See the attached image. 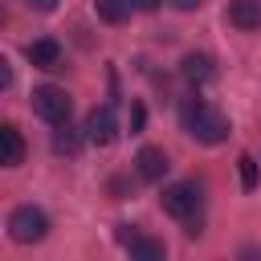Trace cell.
Here are the masks:
<instances>
[{
	"label": "cell",
	"instance_id": "30bf717a",
	"mask_svg": "<svg viewBox=\"0 0 261 261\" xmlns=\"http://www.w3.org/2000/svg\"><path fill=\"white\" fill-rule=\"evenodd\" d=\"M228 24H237L241 33L261 29V0H228Z\"/></svg>",
	"mask_w": 261,
	"mask_h": 261
},
{
	"label": "cell",
	"instance_id": "3957f363",
	"mask_svg": "<svg viewBox=\"0 0 261 261\" xmlns=\"http://www.w3.org/2000/svg\"><path fill=\"white\" fill-rule=\"evenodd\" d=\"M45 232H49V216H45L41 208H33V204L12 208V216H8V237H12L16 245H37V241H45Z\"/></svg>",
	"mask_w": 261,
	"mask_h": 261
},
{
	"label": "cell",
	"instance_id": "7c38bea8",
	"mask_svg": "<svg viewBox=\"0 0 261 261\" xmlns=\"http://www.w3.org/2000/svg\"><path fill=\"white\" fill-rule=\"evenodd\" d=\"M130 8H135V0H94V12H98L106 24H122V20L130 16Z\"/></svg>",
	"mask_w": 261,
	"mask_h": 261
},
{
	"label": "cell",
	"instance_id": "9a60e30c",
	"mask_svg": "<svg viewBox=\"0 0 261 261\" xmlns=\"http://www.w3.org/2000/svg\"><path fill=\"white\" fill-rule=\"evenodd\" d=\"M143 122H147V110H143V102H135V106H130V135H139Z\"/></svg>",
	"mask_w": 261,
	"mask_h": 261
},
{
	"label": "cell",
	"instance_id": "e0dca14e",
	"mask_svg": "<svg viewBox=\"0 0 261 261\" xmlns=\"http://www.w3.org/2000/svg\"><path fill=\"white\" fill-rule=\"evenodd\" d=\"M24 4H29L33 12H53V8H57V0H24Z\"/></svg>",
	"mask_w": 261,
	"mask_h": 261
},
{
	"label": "cell",
	"instance_id": "52a82bcc",
	"mask_svg": "<svg viewBox=\"0 0 261 261\" xmlns=\"http://www.w3.org/2000/svg\"><path fill=\"white\" fill-rule=\"evenodd\" d=\"M179 73H184L192 86H204V82L216 77V61H212L208 53H188V57L179 61Z\"/></svg>",
	"mask_w": 261,
	"mask_h": 261
},
{
	"label": "cell",
	"instance_id": "5b68a950",
	"mask_svg": "<svg viewBox=\"0 0 261 261\" xmlns=\"http://www.w3.org/2000/svg\"><path fill=\"white\" fill-rule=\"evenodd\" d=\"M86 139L94 147H110L118 139V122H114V106H94L86 114Z\"/></svg>",
	"mask_w": 261,
	"mask_h": 261
},
{
	"label": "cell",
	"instance_id": "5bb4252c",
	"mask_svg": "<svg viewBox=\"0 0 261 261\" xmlns=\"http://www.w3.org/2000/svg\"><path fill=\"white\" fill-rule=\"evenodd\" d=\"M237 163H241V184H245V192H253V188H257V159H253V155H241Z\"/></svg>",
	"mask_w": 261,
	"mask_h": 261
},
{
	"label": "cell",
	"instance_id": "ffe728a7",
	"mask_svg": "<svg viewBox=\"0 0 261 261\" xmlns=\"http://www.w3.org/2000/svg\"><path fill=\"white\" fill-rule=\"evenodd\" d=\"M135 8H143V12H155V8H159V0H135Z\"/></svg>",
	"mask_w": 261,
	"mask_h": 261
},
{
	"label": "cell",
	"instance_id": "6da1fadb",
	"mask_svg": "<svg viewBox=\"0 0 261 261\" xmlns=\"http://www.w3.org/2000/svg\"><path fill=\"white\" fill-rule=\"evenodd\" d=\"M179 118H184V130H188L196 143L216 147V143L228 139V118H224L216 106H208L204 98H196V94L179 102Z\"/></svg>",
	"mask_w": 261,
	"mask_h": 261
},
{
	"label": "cell",
	"instance_id": "277c9868",
	"mask_svg": "<svg viewBox=\"0 0 261 261\" xmlns=\"http://www.w3.org/2000/svg\"><path fill=\"white\" fill-rule=\"evenodd\" d=\"M69 110H73V98H69L61 86H37V90H33V114L45 118L49 126L69 122Z\"/></svg>",
	"mask_w": 261,
	"mask_h": 261
},
{
	"label": "cell",
	"instance_id": "d6986e66",
	"mask_svg": "<svg viewBox=\"0 0 261 261\" xmlns=\"http://www.w3.org/2000/svg\"><path fill=\"white\" fill-rule=\"evenodd\" d=\"M0 86H12V69H8V61H0Z\"/></svg>",
	"mask_w": 261,
	"mask_h": 261
},
{
	"label": "cell",
	"instance_id": "8fae6325",
	"mask_svg": "<svg viewBox=\"0 0 261 261\" xmlns=\"http://www.w3.org/2000/svg\"><path fill=\"white\" fill-rule=\"evenodd\" d=\"M82 143H90V139H86V126H82V130H73L69 122H61V126L53 130V155H65V159H73V155L82 151Z\"/></svg>",
	"mask_w": 261,
	"mask_h": 261
},
{
	"label": "cell",
	"instance_id": "ba28073f",
	"mask_svg": "<svg viewBox=\"0 0 261 261\" xmlns=\"http://www.w3.org/2000/svg\"><path fill=\"white\" fill-rule=\"evenodd\" d=\"M0 163L4 167H20L24 163V139H20V130L12 122L0 126Z\"/></svg>",
	"mask_w": 261,
	"mask_h": 261
},
{
	"label": "cell",
	"instance_id": "7a4b0ae2",
	"mask_svg": "<svg viewBox=\"0 0 261 261\" xmlns=\"http://www.w3.org/2000/svg\"><path fill=\"white\" fill-rule=\"evenodd\" d=\"M159 204H163L167 216H175V220L188 224L184 228L188 237H200V188L196 184H171V188H163Z\"/></svg>",
	"mask_w": 261,
	"mask_h": 261
},
{
	"label": "cell",
	"instance_id": "ac0fdd59",
	"mask_svg": "<svg viewBox=\"0 0 261 261\" xmlns=\"http://www.w3.org/2000/svg\"><path fill=\"white\" fill-rule=\"evenodd\" d=\"M171 4H175V8H179V12H192V8H200V4H204V0H171Z\"/></svg>",
	"mask_w": 261,
	"mask_h": 261
},
{
	"label": "cell",
	"instance_id": "8992f818",
	"mask_svg": "<svg viewBox=\"0 0 261 261\" xmlns=\"http://www.w3.org/2000/svg\"><path fill=\"white\" fill-rule=\"evenodd\" d=\"M24 57H29V65H37V69H61V45H57L53 37H37V41H29Z\"/></svg>",
	"mask_w": 261,
	"mask_h": 261
},
{
	"label": "cell",
	"instance_id": "2e32d148",
	"mask_svg": "<svg viewBox=\"0 0 261 261\" xmlns=\"http://www.w3.org/2000/svg\"><path fill=\"white\" fill-rule=\"evenodd\" d=\"M139 232H135V224H118V245H126L130 249V241H135Z\"/></svg>",
	"mask_w": 261,
	"mask_h": 261
},
{
	"label": "cell",
	"instance_id": "9c48e42d",
	"mask_svg": "<svg viewBox=\"0 0 261 261\" xmlns=\"http://www.w3.org/2000/svg\"><path fill=\"white\" fill-rule=\"evenodd\" d=\"M135 167H139V175H143L147 184H159V179L167 175V155H163L159 147H143V151L135 155Z\"/></svg>",
	"mask_w": 261,
	"mask_h": 261
},
{
	"label": "cell",
	"instance_id": "4fadbf2b",
	"mask_svg": "<svg viewBox=\"0 0 261 261\" xmlns=\"http://www.w3.org/2000/svg\"><path fill=\"white\" fill-rule=\"evenodd\" d=\"M163 253H167V249H163V241H155V237H143V232H139V237L130 241V257H139V261H159Z\"/></svg>",
	"mask_w": 261,
	"mask_h": 261
}]
</instances>
